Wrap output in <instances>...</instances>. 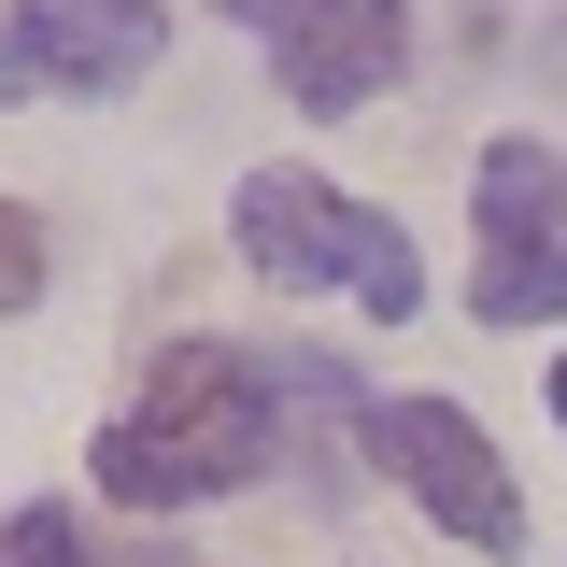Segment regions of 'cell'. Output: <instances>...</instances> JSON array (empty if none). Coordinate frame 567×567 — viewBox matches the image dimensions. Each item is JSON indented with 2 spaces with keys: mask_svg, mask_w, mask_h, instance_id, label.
I'll use <instances>...</instances> for the list:
<instances>
[{
  "mask_svg": "<svg viewBox=\"0 0 567 567\" xmlns=\"http://www.w3.org/2000/svg\"><path fill=\"white\" fill-rule=\"evenodd\" d=\"M0 567H85V525L71 511H14L0 525Z\"/></svg>",
  "mask_w": 567,
  "mask_h": 567,
  "instance_id": "ba28073f",
  "label": "cell"
},
{
  "mask_svg": "<svg viewBox=\"0 0 567 567\" xmlns=\"http://www.w3.org/2000/svg\"><path fill=\"white\" fill-rule=\"evenodd\" d=\"M554 412H567V369H554Z\"/></svg>",
  "mask_w": 567,
  "mask_h": 567,
  "instance_id": "30bf717a",
  "label": "cell"
},
{
  "mask_svg": "<svg viewBox=\"0 0 567 567\" xmlns=\"http://www.w3.org/2000/svg\"><path fill=\"white\" fill-rule=\"evenodd\" d=\"M270 58H284V100L298 114H354L369 85H398V58H412V0H284Z\"/></svg>",
  "mask_w": 567,
  "mask_h": 567,
  "instance_id": "8992f818",
  "label": "cell"
},
{
  "mask_svg": "<svg viewBox=\"0 0 567 567\" xmlns=\"http://www.w3.org/2000/svg\"><path fill=\"white\" fill-rule=\"evenodd\" d=\"M284 412L312 425V483L354 496V454H341V440H354V383L327 369V354H284Z\"/></svg>",
  "mask_w": 567,
  "mask_h": 567,
  "instance_id": "52a82bcc",
  "label": "cell"
},
{
  "mask_svg": "<svg viewBox=\"0 0 567 567\" xmlns=\"http://www.w3.org/2000/svg\"><path fill=\"white\" fill-rule=\"evenodd\" d=\"M483 327H554L567 312V156L554 142H483Z\"/></svg>",
  "mask_w": 567,
  "mask_h": 567,
  "instance_id": "3957f363",
  "label": "cell"
},
{
  "mask_svg": "<svg viewBox=\"0 0 567 567\" xmlns=\"http://www.w3.org/2000/svg\"><path fill=\"white\" fill-rule=\"evenodd\" d=\"M171 58V14L156 0H29L0 29V100H114Z\"/></svg>",
  "mask_w": 567,
  "mask_h": 567,
  "instance_id": "277c9868",
  "label": "cell"
},
{
  "mask_svg": "<svg viewBox=\"0 0 567 567\" xmlns=\"http://www.w3.org/2000/svg\"><path fill=\"white\" fill-rule=\"evenodd\" d=\"M29 298H43V227L0 199V312H29Z\"/></svg>",
  "mask_w": 567,
  "mask_h": 567,
  "instance_id": "9c48e42d",
  "label": "cell"
},
{
  "mask_svg": "<svg viewBox=\"0 0 567 567\" xmlns=\"http://www.w3.org/2000/svg\"><path fill=\"white\" fill-rule=\"evenodd\" d=\"M284 440V369L241 341H171L156 383L100 425V496L114 511H199V496H241Z\"/></svg>",
  "mask_w": 567,
  "mask_h": 567,
  "instance_id": "6da1fadb",
  "label": "cell"
},
{
  "mask_svg": "<svg viewBox=\"0 0 567 567\" xmlns=\"http://www.w3.org/2000/svg\"><path fill=\"white\" fill-rule=\"evenodd\" d=\"M227 227H241V256H256L270 284H354L383 327H412V298H425V256H412L369 199L312 185V171H241Z\"/></svg>",
  "mask_w": 567,
  "mask_h": 567,
  "instance_id": "7a4b0ae2",
  "label": "cell"
},
{
  "mask_svg": "<svg viewBox=\"0 0 567 567\" xmlns=\"http://www.w3.org/2000/svg\"><path fill=\"white\" fill-rule=\"evenodd\" d=\"M369 454H398V483H412L425 511H440V525L468 539V554H511V539H525V496H511L496 440H483L468 412H454V398H398V412L369 425Z\"/></svg>",
  "mask_w": 567,
  "mask_h": 567,
  "instance_id": "5b68a950",
  "label": "cell"
}]
</instances>
